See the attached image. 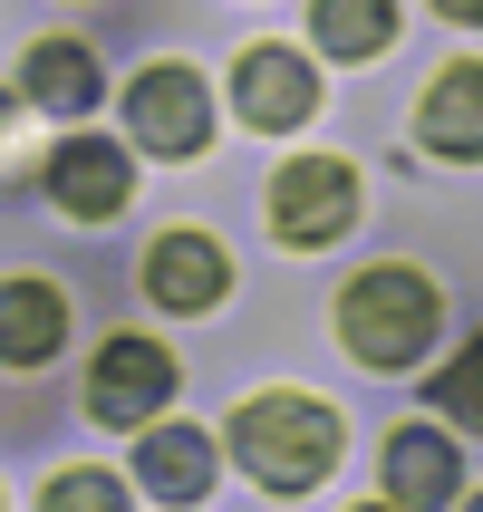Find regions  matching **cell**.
Returning a JSON list of instances; mask_svg holds the SVG:
<instances>
[{"label": "cell", "mask_w": 483, "mask_h": 512, "mask_svg": "<svg viewBox=\"0 0 483 512\" xmlns=\"http://www.w3.org/2000/svg\"><path fill=\"white\" fill-rule=\"evenodd\" d=\"M435 10H445L455 29H483V0H435Z\"/></svg>", "instance_id": "e0dca14e"}, {"label": "cell", "mask_w": 483, "mask_h": 512, "mask_svg": "<svg viewBox=\"0 0 483 512\" xmlns=\"http://www.w3.org/2000/svg\"><path fill=\"white\" fill-rule=\"evenodd\" d=\"M455 484H464V464H455V445H445V435H426V426L387 435V493H397L406 512L455 503Z\"/></svg>", "instance_id": "7c38bea8"}, {"label": "cell", "mask_w": 483, "mask_h": 512, "mask_svg": "<svg viewBox=\"0 0 483 512\" xmlns=\"http://www.w3.org/2000/svg\"><path fill=\"white\" fill-rule=\"evenodd\" d=\"M435 319H445V300H435L426 271H406V261H387V271H368V281H348L339 300V339L368 358V368H416L435 339Z\"/></svg>", "instance_id": "7a4b0ae2"}, {"label": "cell", "mask_w": 483, "mask_h": 512, "mask_svg": "<svg viewBox=\"0 0 483 512\" xmlns=\"http://www.w3.org/2000/svg\"><path fill=\"white\" fill-rule=\"evenodd\" d=\"M20 87H29V107H49V116H87L107 97V78H97V58H87L78 39H39V49L20 58Z\"/></svg>", "instance_id": "4fadbf2b"}, {"label": "cell", "mask_w": 483, "mask_h": 512, "mask_svg": "<svg viewBox=\"0 0 483 512\" xmlns=\"http://www.w3.org/2000/svg\"><path fill=\"white\" fill-rule=\"evenodd\" d=\"M39 174H49V203L78 213V223H107V213H126V194H136V165H126L107 136H68Z\"/></svg>", "instance_id": "8992f818"}, {"label": "cell", "mask_w": 483, "mask_h": 512, "mask_svg": "<svg viewBox=\"0 0 483 512\" xmlns=\"http://www.w3.org/2000/svg\"><path fill=\"white\" fill-rule=\"evenodd\" d=\"M68 348V300L49 281H0V368H39Z\"/></svg>", "instance_id": "30bf717a"}, {"label": "cell", "mask_w": 483, "mask_h": 512, "mask_svg": "<svg viewBox=\"0 0 483 512\" xmlns=\"http://www.w3.org/2000/svg\"><path fill=\"white\" fill-rule=\"evenodd\" d=\"M136 484L165 493V503H203V493H213V435L203 426H145Z\"/></svg>", "instance_id": "8fae6325"}, {"label": "cell", "mask_w": 483, "mask_h": 512, "mask_svg": "<svg viewBox=\"0 0 483 512\" xmlns=\"http://www.w3.org/2000/svg\"><path fill=\"white\" fill-rule=\"evenodd\" d=\"M358 512H406V503H358Z\"/></svg>", "instance_id": "ac0fdd59"}, {"label": "cell", "mask_w": 483, "mask_h": 512, "mask_svg": "<svg viewBox=\"0 0 483 512\" xmlns=\"http://www.w3.org/2000/svg\"><path fill=\"white\" fill-rule=\"evenodd\" d=\"M464 512H483V493H474V503H464Z\"/></svg>", "instance_id": "d6986e66"}, {"label": "cell", "mask_w": 483, "mask_h": 512, "mask_svg": "<svg viewBox=\"0 0 483 512\" xmlns=\"http://www.w3.org/2000/svg\"><path fill=\"white\" fill-rule=\"evenodd\" d=\"M39 512H126V484L97 474V464H68V474L39 493Z\"/></svg>", "instance_id": "9a60e30c"}, {"label": "cell", "mask_w": 483, "mask_h": 512, "mask_svg": "<svg viewBox=\"0 0 483 512\" xmlns=\"http://www.w3.org/2000/svg\"><path fill=\"white\" fill-rule=\"evenodd\" d=\"M339 416L319 397H300V387H271V397H252L242 416H232V455H242V474H252L261 493H310L329 484V464H339Z\"/></svg>", "instance_id": "6da1fadb"}, {"label": "cell", "mask_w": 483, "mask_h": 512, "mask_svg": "<svg viewBox=\"0 0 483 512\" xmlns=\"http://www.w3.org/2000/svg\"><path fill=\"white\" fill-rule=\"evenodd\" d=\"M310 29H319L329 58H377L387 39H397V0H319Z\"/></svg>", "instance_id": "5bb4252c"}, {"label": "cell", "mask_w": 483, "mask_h": 512, "mask_svg": "<svg viewBox=\"0 0 483 512\" xmlns=\"http://www.w3.org/2000/svg\"><path fill=\"white\" fill-rule=\"evenodd\" d=\"M223 290H232V261H223L213 232H165V242L145 252V300H155V310L194 319V310H213Z\"/></svg>", "instance_id": "52a82bcc"}, {"label": "cell", "mask_w": 483, "mask_h": 512, "mask_svg": "<svg viewBox=\"0 0 483 512\" xmlns=\"http://www.w3.org/2000/svg\"><path fill=\"white\" fill-rule=\"evenodd\" d=\"M348 223H358V174L339 155H300V165L271 174V232H281L290 252H319Z\"/></svg>", "instance_id": "3957f363"}, {"label": "cell", "mask_w": 483, "mask_h": 512, "mask_svg": "<svg viewBox=\"0 0 483 512\" xmlns=\"http://www.w3.org/2000/svg\"><path fill=\"white\" fill-rule=\"evenodd\" d=\"M174 397V358L136 329H116L97 348V368H87V416L97 426H155V406Z\"/></svg>", "instance_id": "277c9868"}, {"label": "cell", "mask_w": 483, "mask_h": 512, "mask_svg": "<svg viewBox=\"0 0 483 512\" xmlns=\"http://www.w3.org/2000/svg\"><path fill=\"white\" fill-rule=\"evenodd\" d=\"M126 126H136L145 155H203L213 145V97H203L194 68H145L136 87H126Z\"/></svg>", "instance_id": "5b68a950"}, {"label": "cell", "mask_w": 483, "mask_h": 512, "mask_svg": "<svg viewBox=\"0 0 483 512\" xmlns=\"http://www.w3.org/2000/svg\"><path fill=\"white\" fill-rule=\"evenodd\" d=\"M232 97H242V126L281 136V126H300V116L319 107V78H310V58H300V49H242Z\"/></svg>", "instance_id": "ba28073f"}, {"label": "cell", "mask_w": 483, "mask_h": 512, "mask_svg": "<svg viewBox=\"0 0 483 512\" xmlns=\"http://www.w3.org/2000/svg\"><path fill=\"white\" fill-rule=\"evenodd\" d=\"M435 406H445L455 426H474V435H483V339L464 348V358H455L445 377H435Z\"/></svg>", "instance_id": "2e32d148"}, {"label": "cell", "mask_w": 483, "mask_h": 512, "mask_svg": "<svg viewBox=\"0 0 483 512\" xmlns=\"http://www.w3.org/2000/svg\"><path fill=\"white\" fill-rule=\"evenodd\" d=\"M416 145L445 155V165H483V68H474V58H455V68L426 87V107H416Z\"/></svg>", "instance_id": "9c48e42d"}]
</instances>
